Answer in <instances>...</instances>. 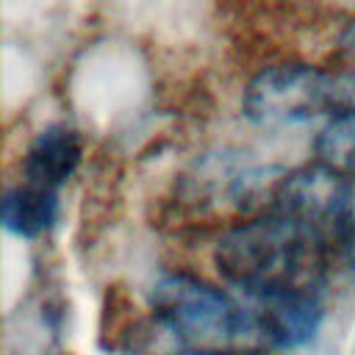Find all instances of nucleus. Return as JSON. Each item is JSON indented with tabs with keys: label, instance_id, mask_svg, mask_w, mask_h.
<instances>
[{
	"label": "nucleus",
	"instance_id": "obj_1",
	"mask_svg": "<svg viewBox=\"0 0 355 355\" xmlns=\"http://www.w3.org/2000/svg\"><path fill=\"white\" fill-rule=\"evenodd\" d=\"M214 266L236 297L261 302L294 291H322L336 261L308 227L263 208L219 236Z\"/></svg>",
	"mask_w": 355,
	"mask_h": 355
},
{
	"label": "nucleus",
	"instance_id": "obj_2",
	"mask_svg": "<svg viewBox=\"0 0 355 355\" xmlns=\"http://www.w3.org/2000/svg\"><path fill=\"white\" fill-rule=\"evenodd\" d=\"M155 322L186 349L200 352H255L266 349L250 305L194 275L172 272L150 288Z\"/></svg>",
	"mask_w": 355,
	"mask_h": 355
},
{
	"label": "nucleus",
	"instance_id": "obj_3",
	"mask_svg": "<svg viewBox=\"0 0 355 355\" xmlns=\"http://www.w3.org/2000/svg\"><path fill=\"white\" fill-rule=\"evenodd\" d=\"M266 208L308 227L336 263L355 272V178L319 161L297 166L283 172Z\"/></svg>",
	"mask_w": 355,
	"mask_h": 355
},
{
	"label": "nucleus",
	"instance_id": "obj_4",
	"mask_svg": "<svg viewBox=\"0 0 355 355\" xmlns=\"http://www.w3.org/2000/svg\"><path fill=\"white\" fill-rule=\"evenodd\" d=\"M336 75L313 64L283 61L252 75L241 92V114L261 128L302 125L316 116H333Z\"/></svg>",
	"mask_w": 355,
	"mask_h": 355
},
{
	"label": "nucleus",
	"instance_id": "obj_5",
	"mask_svg": "<svg viewBox=\"0 0 355 355\" xmlns=\"http://www.w3.org/2000/svg\"><path fill=\"white\" fill-rule=\"evenodd\" d=\"M283 175L272 166L255 164L247 153L222 150L202 155L180 183V194L191 208L200 211H252L269 205V197Z\"/></svg>",
	"mask_w": 355,
	"mask_h": 355
},
{
	"label": "nucleus",
	"instance_id": "obj_6",
	"mask_svg": "<svg viewBox=\"0 0 355 355\" xmlns=\"http://www.w3.org/2000/svg\"><path fill=\"white\" fill-rule=\"evenodd\" d=\"M247 305L255 313L263 347L283 352L308 347L319 336L327 316L324 291H294Z\"/></svg>",
	"mask_w": 355,
	"mask_h": 355
},
{
	"label": "nucleus",
	"instance_id": "obj_7",
	"mask_svg": "<svg viewBox=\"0 0 355 355\" xmlns=\"http://www.w3.org/2000/svg\"><path fill=\"white\" fill-rule=\"evenodd\" d=\"M80 158V133L67 122H50L31 139L22 155V183L61 191V186H67L69 178L78 172Z\"/></svg>",
	"mask_w": 355,
	"mask_h": 355
},
{
	"label": "nucleus",
	"instance_id": "obj_8",
	"mask_svg": "<svg viewBox=\"0 0 355 355\" xmlns=\"http://www.w3.org/2000/svg\"><path fill=\"white\" fill-rule=\"evenodd\" d=\"M61 216L58 191H47L31 183H14L3 194V227L17 239L44 236Z\"/></svg>",
	"mask_w": 355,
	"mask_h": 355
},
{
	"label": "nucleus",
	"instance_id": "obj_9",
	"mask_svg": "<svg viewBox=\"0 0 355 355\" xmlns=\"http://www.w3.org/2000/svg\"><path fill=\"white\" fill-rule=\"evenodd\" d=\"M313 155L319 164L355 178V111H338L327 116L316 133Z\"/></svg>",
	"mask_w": 355,
	"mask_h": 355
},
{
	"label": "nucleus",
	"instance_id": "obj_10",
	"mask_svg": "<svg viewBox=\"0 0 355 355\" xmlns=\"http://www.w3.org/2000/svg\"><path fill=\"white\" fill-rule=\"evenodd\" d=\"M338 111H355V67L336 75L333 114H338Z\"/></svg>",
	"mask_w": 355,
	"mask_h": 355
},
{
	"label": "nucleus",
	"instance_id": "obj_11",
	"mask_svg": "<svg viewBox=\"0 0 355 355\" xmlns=\"http://www.w3.org/2000/svg\"><path fill=\"white\" fill-rule=\"evenodd\" d=\"M341 53L349 58V61H355V19L344 28V33H341Z\"/></svg>",
	"mask_w": 355,
	"mask_h": 355
},
{
	"label": "nucleus",
	"instance_id": "obj_12",
	"mask_svg": "<svg viewBox=\"0 0 355 355\" xmlns=\"http://www.w3.org/2000/svg\"><path fill=\"white\" fill-rule=\"evenodd\" d=\"M180 355H233V352H200V349H186Z\"/></svg>",
	"mask_w": 355,
	"mask_h": 355
}]
</instances>
